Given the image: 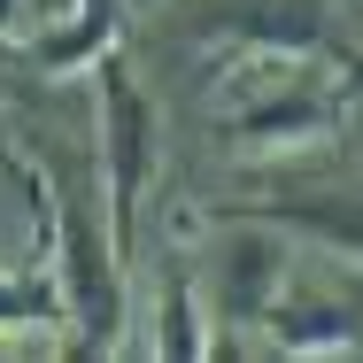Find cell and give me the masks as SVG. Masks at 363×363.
<instances>
[{"mask_svg": "<svg viewBox=\"0 0 363 363\" xmlns=\"http://www.w3.org/2000/svg\"><path fill=\"white\" fill-rule=\"evenodd\" d=\"M0 340H39V348L77 340V309H70V286H62L55 255H39L23 271H0Z\"/></svg>", "mask_w": 363, "mask_h": 363, "instance_id": "cell-5", "label": "cell"}, {"mask_svg": "<svg viewBox=\"0 0 363 363\" xmlns=\"http://www.w3.org/2000/svg\"><path fill=\"white\" fill-rule=\"evenodd\" d=\"M93 85H101V217H108L116 255L132 263V247H140V201L162 178V124L147 108L140 77L124 70V55H108L93 70Z\"/></svg>", "mask_w": 363, "mask_h": 363, "instance_id": "cell-2", "label": "cell"}, {"mask_svg": "<svg viewBox=\"0 0 363 363\" xmlns=\"http://www.w3.org/2000/svg\"><path fill=\"white\" fill-rule=\"evenodd\" d=\"M147 356H170V363H201L217 356V333H209V309H201V286H194V263H170L162 286H155V340Z\"/></svg>", "mask_w": 363, "mask_h": 363, "instance_id": "cell-8", "label": "cell"}, {"mask_svg": "<svg viewBox=\"0 0 363 363\" xmlns=\"http://www.w3.org/2000/svg\"><path fill=\"white\" fill-rule=\"evenodd\" d=\"M124 8H132V0H70V8L23 47V55H31V77H47V85L93 77L116 55V39H124Z\"/></svg>", "mask_w": 363, "mask_h": 363, "instance_id": "cell-4", "label": "cell"}, {"mask_svg": "<svg viewBox=\"0 0 363 363\" xmlns=\"http://www.w3.org/2000/svg\"><path fill=\"white\" fill-rule=\"evenodd\" d=\"M348 85L333 70V47L325 55H301V47H255V39H232L217 70V101H209V124L232 155L263 162V155H301V147L340 140L348 124Z\"/></svg>", "mask_w": 363, "mask_h": 363, "instance_id": "cell-1", "label": "cell"}, {"mask_svg": "<svg viewBox=\"0 0 363 363\" xmlns=\"http://www.w3.org/2000/svg\"><path fill=\"white\" fill-rule=\"evenodd\" d=\"M286 294V232L263 217H240V240L224 247L217 325H263V309Z\"/></svg>", "mask_w": 363, "mask_h": 363, "instance_id": "cell-3", "label": "cell"}, {"mask_svg": "<svg viewBox=\"0 0 363 363\" xmlns=\"http://www.w3.org/2000/svg\"><path fill=\"white\" fill-rule=\"evenodd\" d=\"M31 0H0V47H31Z\"/></svg>", "mask_w": 363, "mask_h": 363, "instance_id": "cell-9", "label": "cell"}, {"mask_svg": "<svg viewBox=\"0 0 363 363\" xmlns=\"http://www.w3.org/2000/svg\"><path fill=\"white\" fill-rule=\"evenodd\" d=\"M232 217H263V224H279L286 240H309V247H325V255H340V263L363 271V201L294 194V201H247V209H232Z\"/></svg>", "mask_w": 363, "mask_h": 363, "instance_id": "cell-6", "label": "cell"}, {"mask_svg": "<svg viewBox=\"0 0 363 363\" xmlns=\"http://www.w3.org/2000/svg\"><path fill=\"white\" fill-rule=\"evenodd\" d=\"M333 70H340V85L363 101V47H333Z\"/></svg>", "mask_w": 363, "mask_h": 363, "instance_id": "cell-10", "label": "cell"}, {"mask_svg": "<svg viewBox=\"0 0 363 363\" xmlns=\"http://www.w3.org/2000/svg\"><path fill=\"white\" fill-rule=\"evenodd\" d=\"M132 8H140V0H132Z\"/></svg>", "mask_w": 363, "mask_h": 363, "instance_id": "cell-11", "label": "cell"}, {"mask_svg": "<svg viewBox=\"0 0 363 363\" xmlns=\"http://www.w3.org/2000/svg\"><path fill=\"white\" fill-rule=\"evenodd\" d=\"M263 340L279 348V356H356V317L340 309V301H325V294H279L271 309H263Z\"/></svg>", "mask_w": 363, "mask_h": 363, "instance_id": "cell-7", "label": "cell"}]
</instances>
